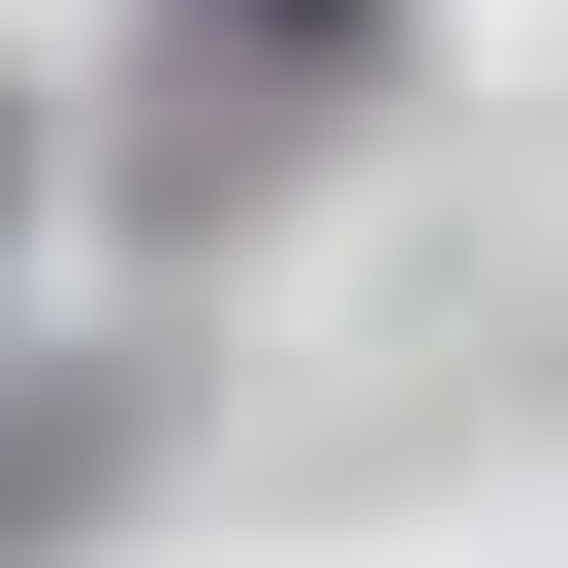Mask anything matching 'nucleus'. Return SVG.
<instances>
[{"label": "nucleus", "instance_id": "f257e3e1", "mask_svg": "<svg viewBox=\"0 0 568 568\" xmlns=\"http://www.w3.org/2000/svg\"><path fill=\"white\" fill-rule=\"evenodd\" d=\"M159 347H32V379H0V568H63V537H95L126 506V474H159Z\"/></svg>", "mask_w": 568, "mask_h": 568}, {"label": "nucleus", "instance_id": "f03ea898", "mask_svg": "<svg viewBox=\"0 0 568 568\" xmlns=\"http://www.w3.org/2000/svg\"><path fill=\"white\" fill-rule=\"evenodd\" d=\"M190 32H222L253 95H379V63H410V0H190Z\"/></svg>", "mask_w": 568, "mask_h": 568}, {"label": "nucleus", "instance_id": "7ed1b4c3", "mask_svg": "<svg viewBox=\"0 0 568 568\" xmlns=\"http://www.w3.org/2000/svg\"><path fill=\"white\" fill-rule=\"evenodd\" d=\"M0 222H32V95H0Z\"/></svg>", "mask_w": 568, "mask_h": 568}]
</instances>
